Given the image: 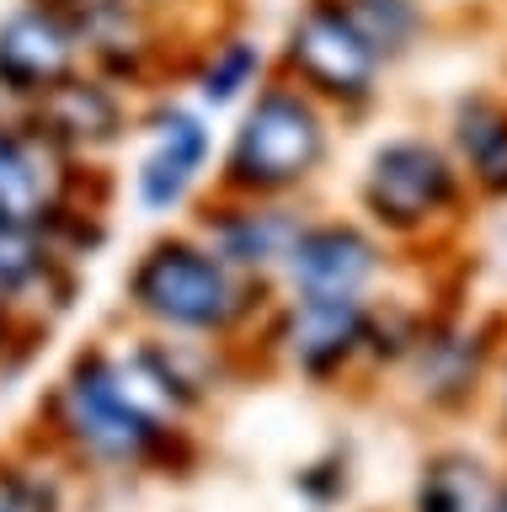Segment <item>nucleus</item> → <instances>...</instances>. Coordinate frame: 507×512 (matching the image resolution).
<instances>
[{
    "label": "nucleus",
    "mask_w": 507,
    "mask_h": 512,
    "mask_svg": "<svg viewBox=\"0 0 507 512\" xmlns=\"http://www.w3.org/2000/svg\"><path fill=\"white\" fill-rule=\"evenodd\" d=\"M273 288L230 272L193 230H166L123 272V310L155 336L235 342L262 326Z\"/></svg>",
    "instance_id": "nucleus-1"
},
{
    "label": "nucleus",
    "mask_w": 507,
    "mask_h": 512,
    "mask_svg": "<svg viewBox=\"0 0 507 512\" xmlns=\"http://www.w3.org/2000/svg\"><path fill=\"white\" fill-rule=\"evenodd\" d=\"M49 422L70 454L102 464V470H145L182 432L150 406L118 347L75 352L49 395Z\"/></svg>",
    "instance_id": "nucleus-2"
},
{
    "label": "nucleus",
    "mask_w": 507,
    "mask_h": 512,
    "mask_svg": "<svg viewBox=\"0 0 507 512\" xmlns=\"http://www.w3.org/2000/svg\"><path fill=\"white\" fill-rule=\"evenodd\" d=\"M326 155L331 112L289 80H267L246 107H235L230 139L214 160V192L294 203V192L315 182Z\"/></svg>",
    "instance_id": "nucleus-3"
},
{
    "label": "nucleus",
    "mask_w": 507,
    "mask_h": 512,
    "mask_svg": "<svg viewBox=\"0 0 507 512\" xmlns=\"http://www.w3.org/2000/svg\"><path fill=\"white\" fill-rule=\"evenodd\" d=\"M134 139H139L129 171L134 208L145 219L193 214V203L214 182V118L187 96L155 91L134 118Z\"/></svg>",
    "instance_id": "nucleus-4"
},
{
    "label": "nucleus",
    "mask_w": 507,
    "mask_h": 512,
    "mask_svg": "<svg viewBox=\"0 0 507 512\" xmlns=\"http://www.w3.org/2000/svg\"><path fill=\"white\" fill-rule=\"evenodd\" d=\"M379 70H385V59L374 54V43L342 11V0H305L283 27L278 80L299 86L326 112L369 107L379 91Z\"/></svg>",
    "instance_id": "nucleus-5"
},
{
    "label": "nucleus",
    "mask_w": 507,
    "mask_h": 512,
    "mask_svg": "<svg viewBox=\"0 0 507 512\" xmlns=\"http://www.w3.org/2000/svg\"><path fill=\"white\" fill-rule=\"evenodd\" d=\"M459 198V166L443 144L422 134H395L369 155L358 182V203L374 230L385 235H417L433 219H443Z\"/></svg>",
    "instance_id": "nucleus-6"
},
{
    "label": "nucleus",
    "mask_w": 507,
    "mask_h": 512,
    "mask_svg": "<svg viewBox=\"0 0 507 512\" xmlns=\"http://www.w3.org/2000/svg\"><path fill=\"white\" fill-rule=\"evenodd\" d=\"M91 182L97 166H75L65 150H54L27 112H0V219L6 224L49 230L75 208L102 203Z\"/></svg>",
    "instance_id": "nucleus-7"
},
{
    "label": "nucleus",
    "mask_w": 507,
    "mask_h": 512,
    "mask_svg": "<svg viewBox=\"0 0 507 512\" xmlns=\"http://www.w3.org/2000/svg\"><path fill=\"white\" fill-rule=\"evenodd\" d=\"M187 230H193L230 272L273 288L299 230H305V214L283 198H230V192L209 187L193 203V224H187Z\"/></svg>",
    "instance_id": "nucleus-8"
},
{
    "label": "nucleus",
    "mask_w": 507,
    "mask_h": 512,
    "mask_svg": "<svg viewBox=\"0 0 507 512\" xmlns=\"http://www.w3.org/2000/svg\"><path fill=\"white\" fill-rule=\"evenodd\" d=\"M75 70H86V48L65 16L38 0H17L0 16V112H33Z\"/></svg>",
    "instance_id": "nucleus-9"
},
{
    "label": "nucleus",
    "mask_w": 507,
    "mask_h": 512,
    "mask_svg": "<svg viewBox=\"0 0 507 512\" xmlns=\"http://www.w3.org/2000/svg\"><path fill=\"white\" fill-rule=\"evenodd\" d=\"M38 123V134L65 150L75 166H102L113 150H123L134 134V118H139V102L134 91H123L118 80L86 70H75L65 86H54L43 102L27 112Z\"/></svg>",
    "instance_id": "nucleus-10"
},
{
    "label": "nucleus",
    "mask_w": 507,
    "mask_h": 512,
    "mask_svg": "<svg viewBox=\"0 0 507 512\" xmlns=\"http://www.w3.org/2000/svg\"><path fill=\"white\" fill-rule=\"evenodd\" d=\"M379 272H385V251L363 224L305 219L273 288L283 299H369Z\"/></svg>",
    "instance_id": "nucleus-11"
},
{
    "label": "nucleus",
    "mask_w": 507,
    "mask_h": 512,
    "mask_svg": "<svg viewBox=\"0 0 507 512\" xmlns=\"http://www.w3.org/2000/svg\"><path fill=\"white\" fill-rule=\"evenodd\" d=\"M374 342L369 299H283L267 320V347L294 374L331 379Z\"/></svg>",
    "instance_id": "nucleus-12"
},
{
    "label": "nucleus",
    "mask_w": 507,
    "mask_h": 512,
    "mask_svg": "<svg viewBox=\"0 0 507 512\" xmlns=\"http://www.w3.org/2000/svg\"><path fill=\"white\" fill-rule=\"evenodd\" d=\"M177 75L187 80V102L203 107L214 118V112L246 107L251 96L273 80V59H267L262 38H251L246 27H225V22H219V27L203 32V38L187 43Z\"/></svg>",
    "instance_id": "nucleus-13"
},
{
    "label": "nucleus",
    "mask_w": 507,
    "mask_h": 512,
    "mask_svg": "<svg viewBox=\"0 0 507 512\" xmlns=\"http://www.w3.org/2000/svg\"><path fill=\"white\" fill-rule=\"evenodd\" d=\"M454 139V166L459 176H470L491 198H507V107L491 96H470L454 107L449 123Z\"/></svg>",
    "instance_id": "nucleus-14"
},
{
    "label": "nucleus",
    "mask_w": 507,
    "mask_h": 512,
    "mask_svg": "<svg viewBox=\"0 0 507 512\" xmlns=\"http://www.w3.org/2000/svg\"><path fill=\"white\" fill-rule=\"evenodd\" d=\"M342 11L358 22V32L374 43L379 59H395L417 43L422 32V6L417 0H342Z\"/></svg>",
    "instance_id": "nucleus-15"
},
{
    "label": "nucleus",
    "mask_w": 507,
    "mask_h": 512,
    "mask_svg": "<svg viewBox=\"0 0 507 512\" xmlns=\"http://www.w3.org/2000/svg\"><path fill=\"white\" fill-rule=\"evenodd\" d=\"M0 512H59V486L27 464H0Z\"/></svg>",
    "instance_id": "nucleus-16"
},
{
    "label": "nucleus",
    "mask_w": 507,
    "mask_h": 512,
    "mask_svg": "<svg viewBox=\"0 0 507 512\" xmlns=\"http://www.w3.org/2000/svg\"><path fill=\"white\" fill-rule=\"evenodd\" d=\"M134 6H145V11L155 16V22H161V27H171L182 43L203 38L193 16H203V27H219V22H214V0H134Z\"/></svg>",
    "instance_id": "nucleus-17"
},
{
    "label": "nucleus",
    "mask_w": 507,
    "mask_h": 512,
    "mask_svg": "<svg viewBox=\"0 0 507 512\" xmlns=\"http://www.w3.org/2000/svg\"><path fill=\"white\" fill-rule=\"evenodd\" d=\"M22 336H38V331L27 326V315H22L17 294H11L6 283H0V352H6L11 342H22Z\"/></svg>",
    "instance_id": "nucleus-18"
},
{
    "label": "nucleus",
    "mask_w": 507,
    "mask_h": 512,
    "mask_svg": "<svg viewBox=\"0 0 507 512\" xmlns=\"http://www.w3.org/2000/svg\"><path fill=\"white\" fill-rule=\"evenodd\" d=\"M486 512H507V480H502L497 491H491V502H486Z\"/></svg>",
    "instance_id": "nucleus-19"
}]
</instances>
